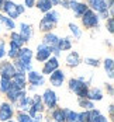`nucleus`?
<instances>
[{
    "instance_id": "f257e3e1",
    "label": "nucleus",
    "mask_w": 114,
    "mask_h": 122,
    "mask_svg": "<svg viewBox=\"0 0 114 122\" xmlns=\"http://www.w3.org/2000/svg\"><path fill=\"white\" fill-rule=\"evenodd\" d=\"M89 87H90V83L83 76H80V77H72V79L68 80V88H69V91L73 93L77 98L87 97Z\"/></svg>"
},
{
    "instance_id": "f03ea898",
    "label": "nucleus",
    "mask_w": 114,
    "mask_h": 122,
    "mask_svg": "<svg viewBox=\"0 0 114 122\" xmlns=\"http://www.w3.org/2000/svg\"><path fill=\"white\" fill-rule=\"evenodd\" d=\"M59 18H61V14L56 10H54V9L51 11L45 13L44 17L39 20V31H42L44 34L52 31L56 27V24L59 23Z\"/></svg>"
},
{
    "instance_id": "7ed1b4c3",
    "label": "nucleus",
    "mask_w": 114,
    "mask_h": 122,
    "mask_svg": "<svg viewBox=\"0 0 114 122\" xmlns=\"http://www.w3.org/2000/svg\"><path fill=\"white\" fill-rule=\"evenodd\" d=\"M80 20H82V25L86 28V30H94V28H97L99 25H100V17H99V14L97 13H94L93 10H90L87 9L85 14L80 17Z\"/></svg>"
},
{
    "instance_id": "20e7f679",
    "label": "nucleus",
    "mask_w": 114,
    "mask_h": 122,
    "mask_svg": "<svg viewBox=\"0 0 114 122\" xmlns=\"http://www.w3.org/2000/svg\"><path fill=\"white\" fill-rule=\"evenodd\" d=\"M41 98H42L44 107H45L47 111H51V110H54V108L58 107V94L51 87L44 90V93L41 94Z\"/></svg>"
},
{
    "instance_id": "39448f33",
    "label": "nucleus",
    "mask_w": 114,
    "mask_h": 122,
    "mask_svg": "<svg viewBox=\"0 0 114 122\" xmlns=\"http://www.w3.org/2000/svg\"><path fill=\"white\" fill-rule=\"evenodd\" d=\"M33 58H34V52L28 48V46H23V48H20L16 59L25 65V72H30V70L34 69V67H33V63H31Z\"/></svg>"
},
{
    "instance_id": "423d86ee",
    "label": "nucleus",
    "mask_w": 114,
    "mask_h": 122,
    "mask_svg": "<svg viewBox=\"0 0 114 122\" xmlns=\"http://www.w3.org/2000/svg\"><path fill=\"white\" fill-rule=\"evenodd\" d=\"M86 4L90 10L99 14L100 18H109V13H107V6L104 0H86Z\"/></svg>"
},
{
    "instance_id": "0eeeda50",
    "label": "nucleus",
    "mask_w": 114,
    "mask_h": 122,
    "mask_svg": "<svg viewBox=\"0 0 114 122\" xmlns=\"http://www.w3.org/2000/svg\"><path fill=\"white\" fill-rule=\"evenodd\" d=\"M25 76H27V86H33V87L38 88V87H42L45 84V76L34 69L27 72Z\"/></svg>"
},
{
    "instance_id": "6e6552de",
    "label": "nucleus",
    "mask_w": 114,
    "mask_h": 122,
    "mask_svg": "<svg viewBox=\"0 0 114 122\" xmlns=\"http://www.w3.org/2000/svg\"><path fill=\"white\" fill-rule=\"evenodd\" d=\"M14 114H16V108H14V105L11 102H9L7 100L0 101V122H6L9 119H13Z\"/></svg>"
},
{
    "instance_id": "1a4fd4ad",
    "label": "nucleus",
    "mask_w": 114,
    "mask_h": 122,
    "mask_svg": "<svg viewBox=\"0 0 114 122\" xmlns=\"http://www.w3.org/2000/svg\"><path fill=\"white\" fill-rule=\"evenodd\" d=\"M52 56V48L47 46L45 44H38L37 45V49H35V53H34V58L35 61L39 62V63H44L47 59H49Z\"/></svg>"
},
{
    "instance_id": "9d476101",
    "label": "nucleus",
    "mask_w": 114,
    "mask_h": 122,
    "mask_svg": "<svg viewBox=\"0 0 114 122\" xmlns=\"http://www.w3.org/2000/svg\"><path fill=\"white\" fill-rule=\"evenodd\" d=\"M14 74H16V67H14L13 62L7 61V59H1L0 61V77L13 79Z\"/></svg>"
},
{
    "instance_id": "9b49d317",
    "label": "nucleus",
    "mask_w": 114,
    "mask_h": 122,
    "mask_svg": "<svg viewBox=\"0 0 114 122\" xmlns=\"http://www.w3.org/2000/svg\"><path fill=\"white\" fill-rule=\"evenodd\" d=\"M56 69H59V58H56V56L52 55L49 59H47V61L44 62L42 69H41V73L44 74V76H49Z\"/></svg>"
},
{
    "instance_id": "f8f14e48",
    "label": "nucleus",
    "mask_w": 114,
    "mask_h": 122,
    "mask_svg": "<svg viewBox=\"0 0 114 122\" xmlns=\"http://www.w3.org/2000/svg\"><path fill=\"white\" fill-rule=\"evenodd\" d=\"M0 13H3L4 15L10 17L13 20H16V18L20 17L18 10H17V3H14L13 0H6V1H4V6H3V9H1Z\"/></svg>"
},
{
    "instance_id": "ddd939ff",
    "label": "nucleus",
    "mask_w": 114,
    "mask_h": 122,
    "mask_svg": "<svg viewBox=\"0 0 114 122\" xmlns=\"http://www.w3.org/2000/svg\"><path fill=\"white\" fill-rule=\"evenodd\" d=\"M65 80H66V74L62 69H56L55 72H52L49 74V79H48V81L52 87H62Z\"/></svg>"
},
{
    "instance_id": "4468645a",
    "label": "nucleus",
    "mask_w": 114,
    "mask_h": 122,
    "mask_svg": "<svg viewBox=\"0 0 114 122\" xmlns=\"http://www.w3.org/2000/svg\"><path fill=\"white\" fill-rule=\"evenodd\" d=\"M33 34L34 32H33V25L31 24H27V23H20L18 24V35L24 41V44L31 41Z\"/></svg>"
},
{
    "instance_id": "2eb2a0df",
    "label": "nucleus",
    "mask_w": 114,
    "mask_h": 122,
    "mask_svg": "<svg viewBox=\"0 0 114 122\" xmlns=\"http://www.w3.org/2000/svg\"><path fill=\"white\" fill-rule=\"evenodd\" d=\"M87 9L89 7L86 3H80L77 0H71V3H69V10L73 11V15H75L76 18H80Z\"/></svg>"
},
{
    "instance_id": "dca6fc26",
    "label": "nucleus",
    "mask_w": 114,
    "mask_h": 122,
    "mask_svg": "<svg viewBox=\"0 0 114 122\" xmlns=\"http://www.w3.org/2000/svg\"><path fill=\"white\" fill-rule=\"evenodd\" d=\"M80 63H82V58H80V55H79L76 51H71V52L66 55V58H65V65H66L68 67H71V69L77 67Z\"/></svg>"
},
{
    "instance_id": "f3484780",
    "label": "nucleus",
    "mask_w": 114,
    "mask_h": 122,
    "mask_svg": "<svg viewBox=\"0 0 114 122\" xmlns=\"http://www.w3.org/2000/svg\"><path fill=\"white\" fill-rule=\"evenodd\" d=\"M14 108H17L18 111H23V112H28V110L31 108V96L27 93L24 97H21L14 104Z\"/></svg>"
},
{
    "instance_id": "a211bd4d",
    "label": "nucleus",
    "mask_w": 114,
    "mask_h": 122,
    "mask_svg": "<svg viewBox=\"0 0 114 122\" xmlns=\"http://www.w3.org/2000/svg\"><path fill=\"white\" fill-rule=\"evenodd\" d=\"M87 98L90 101H93V102H99V101H101L104 98V93L99 87H89Z\"/></svg>"
},
{
    "instance_id": "6ab92c4d",
    "label": "nucleus",
    "mask_w": 114,
    "mask_h": 122,
    "mask_svg": "<svg viewBox=\"0 0 114 122\" xmlns=\"http://www.w3.org/2000/svg\"><path fill=\"white\" fill-rule=\"evenodd\" d=\"M49 112V119L54 122H65V118H66V114H65V108H61V107H56L54 110L48 111Z\"/></svg>"
},
{
    "instance_id": "aec40b11",
    "label": "nucleus",
    "mask_w": 114,
    "mask_h": 122,
    "mask_svg": "<svg viewBox=\"0 0 114 122\" xmlns=\"http://www.w3.org/2000/svg\"><path fill=\"white\" fill-rule=\"evenodd\" d=\"M89 112H90V115H89V122H111L110 118H107L106 115H103L101 111L97 110V108H93V110H90Z\"/></svg>"
},
{
    "instance_id": "412c9836",
    "label": "nucleus",
    "mask_w": 114,
    "mask_h": 122,
    "mask_svg": "<svg viewBox=\"0 0 114 122\" xmlns=\"http://www.w3.org/2000/svg\"><path fill=\"white\" fill-rule=\"evenodd\" d=\"M11 81L17 86L18 88L25 90V87H27V76H25V73H23V72H17V70H16V74L13 76Z\"/></svg>"
},
{
    "instance_id": "4be33fe9",
    "label": "nucleus",
    "mask_w": 114,
    "mask_h": 122,
    "mask_svg": "<svg viewBox=\"0 0 114 122\" xmlns=\"http://www.w3.org/2000/svg\"><path fill=\"white\" fill-rule=\"evenodd\" d=\"M0 24L1 27H4L7 31H16V28H17V24H16V21L10 18V17H7V15H4L3 13H0Z\"/></svg>"
},
{
    "instance_id": "5701e85b",
    "label": "nucleus",
    "mask_w": 114,
    "mask_h": 122,
    "mask_svg": "<svg viewBox=\"0 0 114 122\" xmlns=\"http://www.w3.org/2000/svg\"><path fill=\"white\" fill-rule=\"evenodd\" d=\"M58 39H59V37H58L55 32L49 31V32H45V34H44L42 44H45V45H47V46H49V48H55V46H56V44H58Z\"/></svg>"
},
{
    "instance_id": "b1692460",
    "label": "nucleus",
    "mask_w": 114,
    "mask_h": 122,
    "mask_svg": "<svg viewBox=\"0 0 114 122\" xmlns=\"http://www.w3.org/2000/svg\"><path fill=\"white\" fill-rule=\"evenodd\" d=\"M72 38L69 37H63V38H59L58 39V44H56V46L55 48L58 49V51H61V52H66V51H71L72 49Z\"/></svg>"
},
{
    "instance_id": "393cba45",
    "label": "nucleus",
    "mask_w": 114,
    "mask_h": 122,
    "mask_svg": "<svg viewBox=\"0 0 114 122\" xmlns=\"http://www.w3.org/2000/svg\"><path fill=\"white\" fill-rule=\"evenodd\" d=\"M103 69H104L106 74L109 76V79L113 80V77H114V61H113V58H106L103 61Z\"/></svg>"
},
{
    "instance_id": "a878e982",
    "label": "nucleus",
    "mask_w": 114,
    "mask_h": 122,
    "mask_svg": "<svg viewBox=\"0 0 114 122\" xmlns=\"http://www.w3.org/2000/svg\"><path fill=\"white\" fill-rule=\"evenodd\" d=\"M35 7H37L41 13H44V14L51 11V10L54 9V6H52V3H51L49 0H37V1H35Z\"/></svg>"
},
{
    "instance_id": "bb28decb",
    "label": "nucleus",
    "mask_w": 114,
    "mask_h": 122,
    "mask_svg": "<svg viewBox=\"0 0 114 122\" xmlns=\"http://www.w3.org/2000/svg\"><path fill=\"white\" fill-rule=\"evenodd\" d=\"M77 104H79V107H80L82 110H86V111H90V110H93V108H96L94 102H93V101H90L87 97L77 98Z\"/></svg>"
},
{
    "instance_id": "cd10ccee",
    "label": "nucleus",
    "mask_w": 114,
    "mask_h": 122,
    "mask_svg": "<svg viewBox=\"0 0 114 122\" xmlns=\"http://www.w3.org/2000/svg\"><path fill=\"white\" fill-rule=\"evenodd\" d=\"M68 27H69V31H71L72 37L75 38V39H80V38H82V35H83V31H82V28H80L77 24L69 23V24H68Z\"/></svg>"
},
{
    "instance_id": "c85d7f7f",
    "label": "nucleus",
    "mask_w": 114,
    "mask_h": 122,
    "mask_svg": "<svg viewBox=\"0 0 114 122\" xmlns=\"http://www.w3.org/2000/svg\"><path fill=\"white\" fill-rule=\"evenodd\" d=\"M18 51H20V46H17L16 44H13L11 41H10V42H9V49H7V52H6V55H7V58H9V59L14 61V59L17 58Z\"/></svg>"
},
{
    "instance_id": "c756f323",
    "label": "nucleus",
    "mask_w": 114,
    "mask_h": 122,
    "mask_svg": "<svg viewBox=\"0 0 114 122\" xmlns=\"http://www.w3.org/2000/svg\"><path fill=\"white\" fill-rule=\"evenodd\" d=\"M14 119L16 122H33V118L30 117V114L23 112V111H17V114H14Z\"/></svg>"
},
{
    "instance_id": "7c9ffc66",
    "label": "nucleus",
    "mask_w": 114,
    "mask_h": 122,
    "mask_svg": "<svg viewBox=\"0 0 114 122\" xmlns=\"http://www.w3.org/2000/svg\"><path fill=\"white\" fill-rule=\"evenodd\" d=\"M11 87V79L0 77V94H6Z\"/></svg>"
},
{
    "instance_id": "2f4dec72",
    "label": "nucleus",
    "mask_w": 114,
    "mask_h": 122,
    "mask_svg": "<svg viewBox=\"0 0 114 122\" xmlns=\"http://www.w3.org/2000/svg\"><path fill=\"white\" fill-rule=\"evenodd\" d=\"M10 41H11L13 44H16L17 46H20V48H23V46L25 45L24 41L21 39V37L18 35L17 31H11V32H10Z\"/></svg>"
},
{
    "instance_id": "473e14b6",
    "label": "nucleus",
    "mask_w": 114,
    "mask_h": 122,
    "mask_svg": "<svg viewBox=\"0 0 114 122\" xmlns=\"http://www.w3.org/2000/svg\"><path fill=\"white\" fill-rule=\"evenodd\" d=\"M65 114H66L65 122H75V121H77V111L71 110V108H65Z\"/></svg>"
},
{
    "instance_id": "72a5a7b5",
    "label": "nucleus",
    "mask_w": 114,
    "mask_h": 122,
    "mask_svg": "<svg viewBox=\"0 0 114 122\" xmlns=\"http://www.w3.org/2000/svg\"><path fill=\"white\" fill-rule=\"evenodd\" d=\"M82 62H85V65H87L90 67H99L101 65L97 58H85V61H82Z\"/></svg>"
},
{
    "instance_id": "f704fd0d",
    "label": "nucleus",
    "mask_w": 114,
    "mask_h": 122,
    "mask_svg": "<svg viewBox=\"0 0 114 122\" xmlns=\"http://www.w3.org/2000/svg\"><path fill=\"white\" fill-rule=\"evenodd\" d=\"M89 115H90V112L86 110H82L80 112H77V121L80 122H89Z\"/></svg>"
},
{
    "instance_id": "c9c22d12",
    "label": "nucleus",
    "mask_w": 114,
    "mask_h": 122,
    "mask_svg": "<svg viewBox=\"0 0 114 122\" xmlns=\"http://www.w3.org/2000/svg\"><path fill=\"white\" fill-rule=\"evenodd\" d=\"M106 28H107V31L113 35V32H114V18L113 17L106 18Z\"/></svg>"
},
{
    "instance_id": "e433bc0d",
    "label": "nucleus",
    "mask_w": 114,
    "mask_h": 122,
    "mask_svg": "<svg viewBox=\"0 0 114 122\" xmlns=\"http://www.w3.org/2000/svg\"><path fill=\"white\" fill-rule=\"evenodd\" d=\"M6 52H7L6 51V41L0 38V61L6 58Z\"/></svg>"
},
{
    "instance_id": "4c0bfd02",
    "label": "nucleus",
    "mask_w": 114,
    "mask_h": 122,
    "mask_svg": "<svg viewBox=\"0 0 114 122\" xmlns=\"http://www.w3.org/2000/svg\"><path fill=\"white\" fill-rule=\"evenodd\" d=\"M104 90L107 91V94H109L110 97H113V94H114V87H113V83H106V84H104Z\"/></svg>"
},
{
    "instance_id": "58836bf2",
    "label": "nucleus",
    "mask_w": 114,
    "mask_h": 122,
    "mask_svg": "<svg viewBox=\"0 0 114 122\" xmlns=\"http://www.w3.org/2000/svg\"><path fill=\"white\" fill-rule=\"evenodd\" d=\"M35 1L37 0H24V6L25 9H33V7H35Z\"/></svg>"
},
{
    "instance_id": "ea45409f",
    "label": "nucleus",
    "mask_w": 114,
    "mask_h": 122,
    "mask_svg": "<svg viewBox=\"0 0 114 122\" xmlns=\"http://www.w3.org/2000/svg\"><path fill=\"white\" fill-rule=\"evenodd\" d=\"M109 118H110V121L114 118V105L113 104L109 105Z\"/></svg>"
},
{
    "instance_id": "a19ab883",
    "label": "nucleus",
    "mask_w": 114,
    "mask_h": 122,
    "mask_svg": "<svg viewBox=\"0 0 114 122\" xmlns=\"http://www.w3.org/2000/svg\"><path fill=\"white\" fill-rule=\"evenodd\" d=\"M17 10H18V14H20V15H23L25 13V7L23 4H17Z\"/></svg>"
},
{
    "instance_id": "79ce46f5",
    "label": "nucleus",
    "mask_w": 114,
    "mask_h": 122,
    "mask_svg": "<svg viewBox=\"0 0 114 122\" xmlns=\"http://www.w3.org/2000/svg\"><path fill=\"white\" fill-rule=\"evenodd\" d=\"M106 1V6H107V10L109 9H114L113 6H114V0H104Z\"/></svg>"
},
{
    "instance_id": "37998d69",
    "label": "nucleus",
    "mask_w": 114,
    "mask_h": 122,
    "mask_svg": "<svg viewBox=\"0 0 114 122\" xmlns=\"http://www.w3.org/2000/svg\"><path fill=\"white\" fill-rule=\"evenodd\" d=\"M49 1H51V3H52V6H59L62 0H49Z\"/></svg>"
},
{
    "instance_id": "c03bdc74",
    "label": "nucleus",
    "mask_w": 114,
    "mask_h": 122,
    "mask_svg": "<svg viewBox=\"0 0 114 122\" xmlns=\"http://www.w3.org/2000/svg\"><path fill=\"white\" fill-rule=\"evenodd\" d=\"M33 122H44V118H37V119H33Z\"/></svg>"
},
{
    "instance_id": "a18cd8bd",
    "label": "nucleus",
    "mask_w": 114,
    "mask_h": 122,
    "mask_svg": "<svg viewBox=\"0 0 114 122\" xmlns=\"http://www.w3.org/2000/svg\"><path fill=\"white\" fill-rule=\"evenodd\" d=\"M4 1H6V0H0V11H1V9H3V6H4Z\"/></svg>"
},
{
    "instance_id": "49530a36",
    "label": "nucleus",
    "mask_w": 114,
    "mask_h": 122,
    "mask_svg": "<svg viewBox=\"0 0 114 122\" xmlns=\"http://www.w3.org/2000/svg\"><path fill=\"white\" fill-rule=\"evenodd\" d=\"M6 122H16V119L13 118V119H9V121H6Z\"/></svg>"
},
{
    "instance_id": "de8ad7c7",
    "label": "nucleus",
    "mask_w": 114,
    "mask_h": 122,
    "mask_svg": "<svg viewBox=\"0 0 114 122\" xmlns=\"http://www.w3.org/2000/svg\"><path fill=\"white\" fill-rule=\"evenodd\" d=\"M1 28H3V27H1V24H0V32H1Z\"/></svg>"
},
{
    "instance_id": "09e8293b",
    "label": "nucleus",
    "mask_w": 114,
    "mask_h": 122,
    "mask_svg": "<svg viewBox=\"0 0 114 122\" xmlns=\"http://www.w3.org/2000/svg\"><path fill=\"white\" fill-rule=\"evenodd\" d=\"M75 122H80V121H75Z\"/></svg>"
},
{
    "instance_id": "8fccbe9b",
    "label": "nucleus",
    "mask_w": 114,
    "mask_h": 122,
    "mask_svg": "<svg viewBox=\"0 0 114 122\" xmlns=\"http://www.w3.org/2000/svg\"><path fill=\"white\" fill-rule=\"evenodd\" d=\"M48 122H54V121H48Z\"/></svg>"
}]
</instances>
